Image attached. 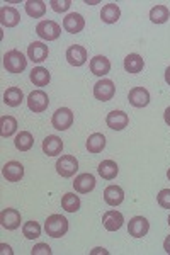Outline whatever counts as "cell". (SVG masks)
<instances>
[{
    "instance_id": "42",
    "label": "cell",
    "mask_w": 170,
    "mask_h": 255,
    "mask_svg": "<svg viewBox=\"0 0 170 255\" xmlns=\"http://www.w3.org/2000/svg\"><path fill=\"white\" fill-rule=\"evenodd\" d=\"M167 177H169V180H170V168H169V172H167Z\"/></svg>"
},
{
    "instance_id": "8",
    "label": "cell",
    "mask_w": 170,
    "mask_h": 255,
    "mask_svg": "<svg viewBox=\"0 0 170 255\" xmlns=\"http://www.w3.org/2000/svg\"><path fill=\"white\" fill-rule=\"evenodd\" d=\"M148 230H150V223H148V220H147V218H143V216L131 218L130 223H128V232H130V235L135 237V238L147 237Z\"/></svg>"
},
{
    "instance_id": "15",
    "label": "cell",
    "mask_w": 170,
    "mask_h": 255,
    "mask_svg": "<svg viewBox=\"0 0 170 255\" xmlns=\"http://www.w3.org/2000/svg\"><path fill=\"white\" fill-rule=\"evenodd\" d=\"M84 27H85V20L80 14L72 12V14H68L63 19V29L66 32H70V34H77V32H80Z\"/></svg>"
},
{
    "instance_id": "37",
    "label": "cell",
    "mask_w": 170,
    "mask_h": 255,
    "mask_svg": "<svg viewBox=\"0 0 170 255\" xmlns=\"http://www.w3.org/2000/svg\"><path fill=\"white\" fill-rule=\"evenodd\" d=\"M164 250L170 255V235L165 238V242H164Z\"/></svg>"
},
{
    "instance_id": "22",
    "label": "cell",
    "mask_w": 170,
    "mask_h": 255,
    "mask_svg": "<svg viewBox=\"0 0 170 255\" xmlns=\"http://www.w3.org/2000/svg\"><path fill=\"white\" fill-rule=\"evenodd\" d=\"M97 172H99V175H101L102 179L113 180V179H116V175H118L119 167H118V163L113 162V160H102V162L99 163Z\"/></svg>"
},
{
    "instance_id": "14",
    "label": "cell",
    "mask_w": 170,
    "mask_h": 255,
    "mask_svg": "<svg viewBox=\"0 0 170 255\" xmlns=\"http://www.w3.org/2000/svg\"><path fill=\"white\" fill-rule=\"evenodd\" d=\"M2 174L7 179V182H19L24 177V167L19 162H7L2 168Z\"/></svg>"
},
{
    "instance_id": "1",
    "label": "cell",
    "mask_w": 170,
    "mask_h": 255,
    "mask_svg": "<svg viewBox=\"0 0 170 255\" xmlns=\"http://www.w3.org/2000/svg\"><path fill=\"white\" fill-rule=\"evenodd\" d=\"M3 67L9 73H20L27 67V60L19 49H10L3 55Z\"/></svg>"
},
{
    "instance_id": "16",
    "label": "cell",
    "mask_w": 170,
    "mask_h": 255,
    "mask_svg": "<svg viewBox=\"0 0 170 255\" xmlns=\"http://www.w3.org/2000/svg\"><path fill=\"white\" fill-rule=\"evenodd\" d=\"M48 53L49 49L44 43H39V41H34L32 44H29L27 48V56L31 61H34V63H41V61H44L48 58Z\"/></svg>"
},
{
    "instance_id": "28",
    "label": "cell",
    "mask_w": 170,
    "mask_h": 255,
    "mask_svg": "<svg viewBox=\"0 0 170 255\" xmlns=\"http://www.w3.org/2000/svg\"><path fill=\"white\" fill-rule=\"evenodd\" d=\"M26 12L29 17H43L44 12H46V3L43 0H29V2H26Z\"/></svg>"
},
{
    "instance_id": "39",
    "label": "cell",
    "mask_w": 170,
    "mask_h": 255,
    "mask_svg": "<svg viewBox=\"0 0 170 255\" xmlns=\"http://www.w3.org/2000/svg\"><path fill=\"white\" fill-rule=\"evenodd\" d=\"M165 82H167V84L170 85V67L165 70Z\"/></svg>"
},
{
    "instance_id": "25",
    "label": "cell",
    "mask_w": 170,
    "mask_h": 255,
    "mask_svg": "<svg viewBox=\"0 0 170 255\" xmlns=\"http://www.w3.org/2000/svg\"><path fill=\"white\" fill-rule=\"evenodd\" d=\"M106 148V136L102 133H94L87 139V150L89 153H101Z\"/></svg>"
},
{
    "instance_id": "40",
    "label": "cell",
    "mask_w": 170,
    "mask_h": 255,
    "mask_svg": "<svg viewBox=\"0 0 170 255\" xmlns=\"http://www.w3.org/2000/svg\"><path fill=\"white\" fill-rule=\"evenodd\" d=\"M101 252H102V254H107V252H106V250H104V249H95V250H94V252H92V254H101Z\"/></svg>"
},
{
    "instance_id": "17",
    "label": "cell",
    "mask_w": 170,
    "mask_h": 255,
    "mask_svg": "<svg viewBox=\"0 0 170 255\" xmlns=\"http://www.w3.org/2000/svg\"><path fill=\"white\" fill-rule=\"evenodd\" d=\"M73 187H75V191L80 192V194H87V192L94 191L95 177L92 174H80V175H77L75 180H73Z\"/></svg>"
},
{
    "instance_id": "3",
    "label": "cell",
    "mask_w": 170,
    "mask_h": 255,
    "mask_svg": "<svg viewBox=\"0 0 170 255\" xmlns=\"http://www.w3.org/2000/svg\"><path fill=\"white\" fill-rule=\"evenodd\" d=\"M36 32L41 39L44 41H55L60 38L61 34V27L60 24H56L55 20H41L36 26Z\"/></svg>"
},
{
    "instance_id": "32",
    "label": "cell",
    "mask_w": 170,
    "mask_h": 255,
    "mask_svg": "<svg viewBox=\"0 0 170 255\" xmlns=\"http://www.w3.org/2000/svg\"><path fill=\"white\" fill-rule=\"evenodd\" d=\"M61 208L68 213H77L80 209V197L75 196L73 192H68L61 197Z\"/></svg>"
},
{
    "instance_id": "19",
    "label": "cell",
    "mask_w": 170,
    "mask_h": 255,
    "mask_svg": "<svg viewBox=\"0 0 170 255\" xmlns=\"http://www.w3.org/2000/svg\"><path fill=\"white\" fill-rule=\"evenodd\" d=\"M111 70V61L106 58V56L102 55H97L94 56L92 60H90V72L94 73V75L97 77H104L109 73Z\"/></svg>"
},
{
    "instance_id": "12",
    "label": "cell",
    "mask_w": 170,
    "mask_h": 255,
    "mask_svg": "<svg viewBox=\"0 0 170 255\" xmlns=\"http://www.w3.org/2000/svg\"><path fill=\"white\" fill-rule=\"evenodd\" d=\"M106 123H107V126H109L111 129L121 131V129H124V128L128 126L130 118H128V114L124 113V111H111V113L107 114V118H106Z\"/></svg>"
},
{
    "instance_id": "30",
    "label": "cell",
    "mask_w": 170,
    "mask_h": 255,
    "mask_svg": "<svg viewBox=\"0 0 170 255\" xmlns=\"http://www.w3.org/2000/svg\"><path fill=\"white\" fill-rule=\"evenodd\" d=\"M14 145L19 151H29L32 145H34V138H32V134L29 131H20L17 136H15Z\"/></svg>"
},
{
    "instance_id": "26",
    "label": "cell",
    "mask_w": 170,
    "mask_h": 255,
    "mask_svg": "<svg viewBox=\"0 0 170 255\" xmlns=\"http://www.w3.org/2000/svg\"><path fill=\"white\" fill-rule=\"evenodd\" d=\"M24 101V94L19 87H9L3 94V102L10 108H17L20 106V102Z\"/></svg>"
},
{
    "instance_id": "43",
    "label": "cell",
    "mask_w": 170,
    "mask_h": 255,
    "mask_svg": "<svg viewBox=\"0 0 170 255\" xmlns=\"http://www.w3.org/2000/svg\"><path fill=\"white\" fill-rule=\"evenodd\" d=\"M169 225H170V216H169Z\"/></svg>"
},
{
    "instance_id": "31",
    "label": "cell",
    "mask_w": 170,
    "mask_h": 255,
    "mask_svg": "<svg viewBox=\"0 0 170 255\" xmlns=\"http://www.w3.org/2000/svg\"><path fill=\"white\" fill-rule=\"evenodd\" d=\"M169 17H170V10L167 5H162L160 3V5H155L150 10V19H152V22H155V24L167 22Z\"/></svg>"
},
{
    "instance_id": "20",
    "label": "cell",
    "mask_w": 170,
    "mask_h": 255,
    "mask_svg": "<svg viewBox=\"0 0 170 255\" xmlns=\"http://www.w3.org/2000/svg\"><path fill=\"white\" fill-rule=\"evenodd\" d=\"M61 150H63V141H61V138L55 136V134L44 138L43 151L48 155V157H56V155L61 153Z\"/></svg>"
},
{
    "instance_id": "27",
    "label": "cell",
    "mask_w": 170,
    "mask_h": 255,
    "mask_svg": "<svg viewBox=\"0 0 170 255\" xmlns=\"http://www.w3.org/2000/svg\"><path fill=\"white\" fill-rule=\"evenodd\" d=\"M17 131V121L14 116H2L0 118V134L2 138H9Z\"/></svg>"
},
{
    "instance_id": "5",
    "label": "cell",
    "mask_w": 170,
    "mask_h": 255,
    "mask_svg": "<svg viewBox=\"0 0 170 255\" xmlns=\"http://www.w3.org/2000/svg\"><path fill=\"white\" fill-rule=\"evenodd\" d=\"M51 125L58 131H65L73 125V113L68 108H60L53 114Z\"/></svg>"
},
{
    "instance_id": "7",
    "label": "cell",
    "mask_w": 170,
    "mask_h": 255,
    "mask_svg": "<svg viewBox=\"0 0 170 255\" xmlns=\"http://www.w3.org/2000/svg\"><path fill=\"white\" fill-rule=\"evenodd\" d=\"M78 170V162L73 155H63L56 162V172L61 177H72Z\"/></svg>"
},
{
    "instance_id": "35",
    "label": "cell",
    "mask_w": 170,
    "mask_h": 255,
    "mask_svg": "<svg viewBox=\"0 0 170 255\" xmlns=\"http://www.w3.org/2000/svg\"><path fill=\"white\" fill-rule=\"evenodd\" d=\"M49 5H51V9L55 12H65V10L70 9V5H72V0H63V2L51 0V2H49Z\"/></svg>"
},
{
    "instance_id": "4",
    "label": "cell",
    "mask_w": 170,
    "mask_h": 255,
    "mask_svg": "<svg viewBox=\"0 0 170 255\" xmlns=\"http://www.w3.org/2000/svg\"><path fill=\"white\" fill-rule=\"evenodd\" d=\"M114 94H116V85L113 80L102 79L94 85V97L97 99V101L107 102L114 97Z\"/></svg>"
},
{
    "instance_id": "33",
    "label": "cell",
    "mask_w": 170,
    "mask_h": 255,
    "mask_svg": "<svg viewBox=\"0 0 170 255\" xmlns=\"http://www.w3.org/2000/svg\"><path fill=\"white\" fill-rule=\"evenodd\" d=\"M22 233L27 240H36V238L41 237V226L39 223H36V221H27V223H24L22 226Z\"/></svg>"
},
{
    "instance_id": "6",
    "label": "cell",
    "mask_w": 170,
    "mask_h": 255,
    "mask_svg": "<svg viewBox=\"0 0 170 255\" xmlns=\"http://www.w3.org/2000/svg\"><path fill=\"white\" fill-rule=\"evenodd\" d=\"M27 106L32 113H44L49 106L48 94L43 92V90H34V92H31L27 97Z\"/></svg>"
},
{
    "instance_id": "2",
    "label": "cell",
    "mask_w": 170,
    "mask_h": 255,
    "mask_svg": "<svg viewBox=\"0 0 170 255\" xmlns=\"http://www.w3.org/2000/svg\"><path fill=\"white\" fill-rule=\"evenodd\" d=\"M44 230H46L48 237L61 238L68 232V221L61 215H51L46 220V223H44Z\"/></svg>"
},
{
    "instance_id": "13",
    "label": "cell",
    "mask_w": 170,
    "mask_h": 255,
    "mask_svg": "<svg viewBox=\"0 0 170 255\" xmlns=\"http://www.w3.org/2000/svg\"><path fill=\"white\" fill-rule=\"evenodd\" d=\"M130 104L133 108H147L150 104V94L145 87H135L130 90Z\"/></svg>"
},
{
    "instance_id": "9",
    "label": "cell",
    "mask_w": 170,
    "mask_h": 255,
    "mask_svg": "<svg viewBox=\"0 0 170 255\" xmlns=\"http://www.w3.org/2000/svg\"><path fill=\"white\" fill-rule=\"evenodd\" d=\"M0 223L5 230H15L20 226V213L14 208L2 209L0 213Z\"/></svg>"
},
{
    "instance_id": "34",
    "label": "cell",
    "mask_w": 170,
    "mask_h": 255,
    "mask_svg": "<svg viewBox=\"0 0 170 255\" xmlns=\"http://www.w3.org/2000/svg\"><path fill=\"white\" fill-rule=\"evenodd\" d=\"M157 201H159L162 208L170 209V189H162L159 196H157Z\"/></svg>"
},
{
    "instance_id": "29",
    "label": "cell",
    "mask_w": 170,
    "mask_h": 255,
    "mask_svg": "<svg viewBox=\"0 0 170 255\" xmlns=\"http://www.w3.org/2000/svg\"><path fill=\"white\" fill-rule=\"evenodd\" d=\"M49 80H51V75H49V72L46 68L38 67L31 72V82L36 87H44V85L49 84Z\"/></svg>"
},
{
    "instance_id": "24",
    "label": "cell",
    "mask_w": 170,
    "mask_h": 255,
    "mask_svg": "<svg viewBox=\"0 0 170 255\" xmlns=\"http://www.w3.org/2000/svg\"><path fill=\"white\" fill-rule=\"evenodd\" d=\"M143 68H145V61L142 56L136 55V53H131V55H128L126 58H124V70H126L128 73H140Z\"/></svg>"
},
{
    "instance_id": "38",
    "label": "cell",
    "mask_w": 170,
    "mask_h": 255,
    "mask_svg": "<svg viewBox=\"0 0 170 255\" xmlns=\"http://www.w3.org/2000/svg\"><path fill=\"white\" fill-rule=\"evenodd\" d=\"M164 119H165V123L170 126V108L165 109V113H164Z\"/></svg>"
},
{
    "instance_id": "11",
    "label": "cell",
    "mask_w": 170,
    "mask_h": 255,
    "mask_svg": "<svg viewBox=\"0 0 170 255\" xmlns=\"http://www.w3.org/2000/svg\"><path fill=\"white\" fill-rule=\"evenodd\" d=\"M123 223H124V218L121 213L116 211V209H109V211H106L104 216H102V225H104V228L107 232H118L123 226Z\"/></svg>"
},
{
    "instance_id": "18",
    "label": "cell",
    "mask_w": 170,
    "mask_h": 255,
    "mask_svg": "<svg viewBox=\"0 0 170 255\" xmlns=\"http://www.w3.org/2000/svg\"><path fill=\"white\" fill-rule=\"evenodd\" d=\"M19 20H20V14L14 9V7L3 5L2 9H0V22H2V26L15 27L19 24Z\"/></svg>"
},
{
    "instance_id": "41",
    "label": "cell",
    "mask_w": 170,
    "mask_h": 255,
    "mask_svg": "<svg viewBox=\"0 0 170 255\" xmlns=\"http://www.w3.org/2000/svg\"><path fill=\"white\" fill-rule=\"evenodd\" d=\"M2 249H3V252H5V250H7V254H12V252H10V247H9V245H2Z\"/></svg>"
},
{
    "instance_id": "10",
    "label": "cell",
    "mask_w": 170,
    "mask_h": 255,
    "mask_svg": "<svg viewBox=\"0 0 170 255\" xmlns=\"http://www.w3.org/2000/svg\"><path fill=\"white\" fill-rule=\"evenodd\" d=\"M66 61L72 67H82L87 61V49L80 44H73L66 49Z\"/></svg>"
},
{
    "instance_id": "21",
    "label": "cell",
    "mask_w": 170,
    "mask_h": 255,
    "mask_svg": "<svg viewBox=\"0 0 170 255\" xmlns=\"http://www.w3.org/2000/svg\"><path fill=\"white\" fill-rule=\"evenodd\" d=\"M104 201L109 206H119L124 201V191L119 186H107L104 191Z\"/></svg>"
},
{
    "instance_id": "23",
    "label": "cell",
    "mask_w": 170,
    "mask_h": 255,
    "mask_svg": "<svg viewBox=\"0 0 170 255\" xmlns=\"http://www.w3.org/2000/svg\"><path fill=\"white\" fill-rule=\"evenodd\" d=\"M119 17H121V9H119V5H116V3H107V5L102 7V10H101L102 22L114 24V22H118Z\"/></svg>"
},
{
    "instance_id": "36",
    "label": "cell",
    "mask_w": 170,
    "mask_h": 255,
    "mask_svg": "<svg viewBox=\"0 0 170 255\" xmlns=\"http://www.w3.org/2000/svg\"><path fill=\"white\" fill-rule=\"evenodd\" d=\"M31 254L32 255H51V249H49V245H46V244H38L34 247V249L31 250Z\"/></svg>"
}]
</instances>
